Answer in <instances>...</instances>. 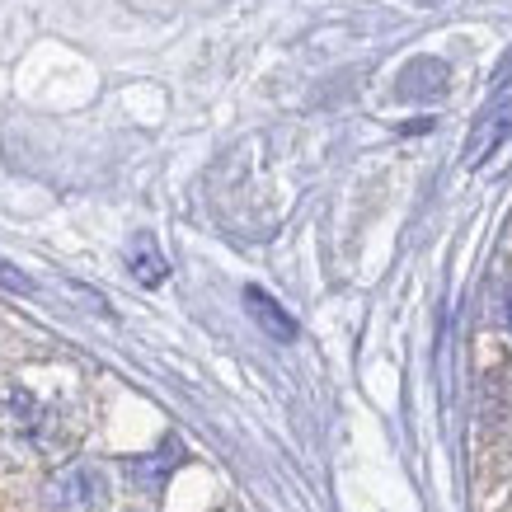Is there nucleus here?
<instances>
[{"label":"nucleus","instance_id":"nucleus-5","mask_svg":"<svg viewBox=\"0 0 512 512\" xmlns=\"http://www.w3.org/2000/svg\"><path fill=\"white\" fill-rule=\"evenodd\" d=\"M127 268H132V278L141 287H160V282L170 278V264H165V254L151 235H132V245H127Z\"/></svg>","mask_w":512,"mask_h":512},{"label":"nucleus","instance_id":"nucleus-1","mask_svg":"<svg viewBox=\"0 0 512 512\" xmlns=\"http://www.w3.org/2000/svg\"><path fill=\"white\" fill-rule=\"evenodd\" d=\"M47 494H52V503L62 512H94L109 503V480H104L99 466H71L52 480Z\"/></svg>","mask_w":512,"mask_h":512},{"label":"nucleus","instance_id":"nucleus-4","mask_svg":"<svg viewBox=\"0 0 512 512\" xmlns=\"http://www.w3.org/2000/svg\"><path fill=\"white\" fill-rule=\"evenodd\" d=\"M245 306H249L254 325L264 329V334H273L278 343H292V339H296V320L282 311V306H278V301H273L268 292H259V287H245Z\"/></svg>","mask_w":512,"mask_h":512},{"label":"nucleus","instance_id":"nucleus-3","mask_svg":"<svg viewBox=\"0 0 512 512\" xmlns=\"http://www.w3.org/2000/svg\"><path fill=\"white\" fill-rule=\"evenodd\" d=\"M447 85H451L447 62H437V57H419V62H409L400 71L395 94H400V99H442Z\"/></svg>","mask_w":512,"mask_h":512},{"label":"nucleus","instance_id":"nucleus-2","mask_svg":"<svg viewBox=\"0 0 512 512\" xmlns=\"http://www.w3.org/2000/svg\"><path fill=\"white\" fill-rule=\"evenodd\" d=\"M512 132V99H494L489 109L480 113V123L470 127L466 137V151H461V160H466V170H480L484 160L498 151V141Z\"/></svg>","mask_w":512,"mask_h":512},{"label":"nucleus","instance_id":"nucleus-7","mask_svg":"<svg viewBox=\"0 0 512 512\" xmlns=\"http://www.w3.org/2000/svg\"><path fill=\"white\" fill-rule=\"evenodd\" d=\"M494 85H498V90H508V85H512V47L503 52V62L494 66Z\"/></svg>","mask_w":512,"mask_h":512},{"label":"nucleus","instance_id":"nucleus-6","mask_svg":"<svg viewBox=\"0 0 512 512\" xmlns=\"http://www.w3.org/2000/svg\"><path fill=\"white\" fill-rule=\"evenodd\" d=\"M174 466H179V451L165 447V451H156V456H141V461H132V466H127V475H132V484H141L146 494H160Z\"/></svg>","mask_w":512,"mask_h":512},{"label":"nucleus","instance_id":"nucleus-8","mask_svg":"<svg viewBox=\"0 0 512 512\" xmlns=\"http://www.w3.org/2000/svg\"><path fill=\"white\" fill-rule=\"evenodd\" d=\"M503 325L512 329V282H508V287H503Z\"/></svg>","mask_w":512,"mask_h":512}]
</instances>
